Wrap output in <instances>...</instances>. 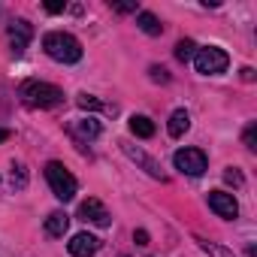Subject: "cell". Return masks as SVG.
Instances as JSON below:
<instances>
[{
  "label": "cell",
  "instance_id": "20",
  "mask_svg": "<svg viewBox=\"0 0 257 257\" xmlns=\"http://www.w3.org/2000/svg\"><path fill=\"white\" fill-rule=\"evenodd\" d=\"M200 245H203V251H209L212 257H233V254H230V251H224L221 245H212V242H200Z\"/></svg>",
  "mask_w": 257,
  "mask_h": 257
},
{
  "label": "cell",
  "instance_id": "2",
  "mask_svg": "<svg viewBox=\"0 0 257 257\" xmlns=\"http://www.w3.org/2000/svg\"><path fill=\"white\" fill-rule=\"evenodd\" d=\"M19 97L34 106V109H52L64 100V91L58 85H49V82H40V79H28L22 88H19Z\"/></svg>",
  "mask_w": 257,
  "mask_h": 257
},
{
  "label": "cell",
  "instance_id": "15",
  "mask_svg": "<svg viewBox=\"0 0 257 257\" xmlns=\"http://www.w3.org/2000/svg\"><path fill=\"white\" fill-rule=\"evenodd\" d=\"M73 134H79V137H85V140H97L100 137V121H94V118H82V121H76L73 127H70Z\"/></svg>",
  "mask_w": 257,
  "mask_h": 257
},
{
  "label": "cell",
  "instance_id": "13",
  "mask_svg": "<svg viewBox=\"0 0 257 257\" xmlns=\"http://www.w3.org/2000/svg\"><path fill=\"white\" fill-rule=\"evenodd\" d=\"M188 127H191V115L185 112V109H176L173 115H170V137H182V134H188Z\"/></svg>",
  "mask_w": 257,
  "mask_h": 257
},
{
  "label": "cell",
  "instance_id": "8",
  "mask_svg": "<svg viewBox=\"0 0 257 257\" xmlns=\"http://www.w3.org/2000/svg\"><path fill=\"white\" fill-rule=\"evenodd\" d=\"M79 218L88 221V224H97V227H109L112 224V215L106 212V206L100 200H85L79 206Z\"/></svg>",
  "mask_w": 257,
  "mask_h": 257
},
{
  "label": "cell",
  "instance_id": "19",
  "mask_svg": "<svg viewBox=\"0 0 257 257\" xmlns=\"http://www.w3.org/2000/svg\"><path fill=\"white\" fill-rule=\"evenodd\" d=\"M28 185V173L22 164H13V188H25Z\"/></svg>",
  "mask_w": 257,
  "mask_h": 257
},
{
  "label": "cell",
  "instance_id": "11",
  "mask_svg": "<svg viewBox=\"0 0 257 257\" xmlns=\"http://www.w3.org/2000/svg\"><path fill=\"white\" fill-rule=\"evenodd\" d=\"M131 134L140 137V140H152V137H155L152 118H149V115H134V118H131Z\"/></svg>",
  "mask_w": 257,
  "mask_h": 257
},
{
  "label": "cell",
  "instance_id": "10",
  "mask_svg": "<svg viewBox=\"0 0 257 257\" xmlns=\"http://www.w3.org/2000/svg\"><path fill=\"white\" fill-rule=\"evenodd\" d=\"M100 251V239L91 236V233H76L70 239V254L73 257H94Z\"/></svg>",
  "mask_w": 257,
  "mask_h": 257
},
{
  "label": "cell",
  "instance_id": "7",
  "mask_svg": "<svg viewBox=\"0 0 257 257\" xmlns=\"http://www.w3.org/2000/svg\"><path fill=\"white\" fill-rule=\"evenodd\" d=\"M209 209H212L218 218H227V221H233V218L239 215L236 197H233V194H224V191H212V194H209Z\"/></svg>",
  "mask_w": 257,
  "mask_h": 257
},
{
  "label": "cell",
  "instance_id": "18",
  "mask_svg": "<svg viewBox=\"0 0 257 257\" xmlns=\"http://www.w3.org/2000/svg\"><path fill=\"white\" fill-rule=\"evenodd\" d=\"M242 143H245V149H257V124H248L245 127V134H242Z\"/></svg>",
  "mask_w": 257,
  "mask_h": 257
},
{
  "label": "cell",
  "instance_id": "16",
  "mask_svg": "<svg viewBox=\"0 0 257 257\" xmlns=\"http://www.w3.org/2000/svg\"><path fill=\"white\" fill-rule=\"evenodd\" d=\"M194 55H197V43H194V40H179V43H176V58H179L182 64L194 61Z\"/></svg>",
  "mask_w": 257,
  "mask_h": 257
},
{
  "label": "cell",
  "instance_id": "6",
  "mask_svg": "<svg viewBox=\"0 0 257 257\" xmlns=\"http://www.w3.org/2000/svg\"><path fill=\"white\" fill-rule=\"evenodd\" d=\"M173 164H176V170L185 173V176H203L209 161H206V155H203L200 149H179L176 158H173Z\"/></svg>",
  "mask_w": 257,
  "mask_h": 257
},
{
  "label": "cell",
  "instance_id": "22",
  "mask_svg": "<svg viewBox=\"0 0 257 257\" xmlns=\"http://www.w3.org/2000/svg\"><path fill=\"white\" fill-rule=\"evenodd\" d=\"M149 73H152V82H170V73L164 67H152Z\"/></svg>",
  "mask_w": 257,
  "mask_h": 257
},
{
  "label": "cell",
  "instance_id": "25",
  "mask_svg": "<svg viewBox=\"0 0 257 257\" xmlns=\"http://www.w3.org/2000/svg\"><path fill=\"white\" fill-rule=\"evenodd\" d=\"M134 239H137V245H149V233H146V230H137Z\"/></svg>",
  "mask_w": 257,
  "mask_h": 257
},
{
  "label": "cell",
  "instance_id": "23",
  "mask_svg": "<svg viewBox=\"0 0 257 257\" xmlns=\"http://www.w3.org/2000/svg\"><path fill=\"white\" fill-rule=\"evenodd\" d=\"M118 13H137V4H134V0H124V4H112Z\"/></svg>",
  "mask_w": 257,
  "mask_h": 257
},
{
  "label": "cell",
  "instance_id": "17",
  "mask_svg": "<svg viewBox=\"0 0 257 257\" xmlns=\"http://www.w3.org/2000/svg\"><path fill=\"white\" fill-rule=\"evenodd\" d=\"M76 103H79V109H109L106 103H100V100H97V97H91V94H79V100H76Z\"/></svg>",
  "mask_w": 257,
  "mask_h": 257
},
{
  "label": "cell",
  "instance_id": "3",
  "mask_svg": "<svg viewBox=\"0 0 257 257\" xmlns=\"http://www.w3.org/2000/svg\"><path fill=\"white\" fill-rule=\"evenodd\" d=\"M46 179H49V188H52V194L58 197V200H73L76 197V179H73V173L70 170H64V164H58V161H49L46 164Z\"/></svg>",
  "mask_w": 257,
  "mask_h": 257
},
{
  "label": "cell",
  "instance_id": "27",
  "mask_svg": "<svg viewBox=\"0 0 257 257\" xmlns=\"http://www.w3.org/2000/svg\"><path fill=\"white\" fill-rule=\"evenodd\" d=\"M4 140H10V131H0V143H4Z\"/></svg>",
  "mask_w": 257,
  "mask_h": 257
},
{
  "label": "cell",
  "instance_id": "1",
  "mask_svg": "<svg viewBox=\"0 0 257 257\" xmlns=\"http://www.w3.org/2000/svg\"><path fill=\"white\" fill-rule=\"evenodd\" d=\"M43 49L52 61H61V64H76L82 61V43L73 37V34H64V31H52L43 37Z\"/></svg>",
  "mask_w": 257,
  "mask_h": 257
},
{
  "label": "cell",
  "instance_id": "14",
  "mask_svg": "<svg viewBox=\"0 0 257 257\" xmlns=\"http://www.w3.org/2000/svg\"><path fill=\"white\" fill-rule=\"evenodd\" d=\"M137 25H140V31L149 34V37H161V34H164V25H161L158 16H152V13H140V16H137Z\"/></svg>",
  "mask_w": 257,
  "mask_h": 257
},
{
  "label": "cell",
  "instance_id": "12",
  "mask_svg": "<svg viewBox=\"0 0 257 257\" xmlns=\"http://www.w3.org/2000/svg\"><path fill=\"white\" fill-rule=\"evenodd\" d=\"M67 227H70V215H67V212H52V215L46 218V233H49V236H64Z\"/></svg>",
  "mask_w": 257,
  "mask_h": 257
},
{
  "label": "cell",
  "instance_id": "5",
  "mask_svg": "<svg viewBox=\"0 0 257 257\" xmlns=\"http://www.w3.org/2000/svg\"><path fill=\"white\" fill-rule=\"evenodd\" d=\"M31 40H34V28H31V22H25V19L10 22V28H7V43H10V49H13L16 58L25 55V49L31 46Z\"/></svg>",
  "mask_w": 257,
  "mask_h": 257
},
{
  "label": "cell",
  "instance_id": "4",
  "mask_svg": "<svg viewBox=\"0 0 257 257\" xmlns=\"http://www.w3.org/2000/svg\"><path fill=\"white\" fill-rule=\"evenodd\" d=\"M194 64H197V73H203V76H218V73H224V70L230 67V58H227L224 49L206 46V49H197Z\"/></svg>",
  "mask_w": 257,
  "mask_h": 257
},
{
  "label": "cell",
  "instance_id": "26",
  "mask_svg": "<svg viewBox=\"0 0 257 257\" xmlns=\"http://www.w3.org/2000/svg\"><path fill=\"white\" fill-rule=\"evenodd\" d=\"M242 79L251 82V79H254V70H251V67H242Z\"/></svg>",
  "mask_w": 257,
  "mask_h": 257
},
{
  "label": "cell",
  "instance_id": "21",
  "mask_svg": "<svg viewBox=\"0 0 257 257\" xmlns=\"http://www.w3.org/2000/svg\"><path fill=\"white\" fill-rule=\"evenodd\" d=\"M224 182H227V185H236V188H242V176H239V170H233V167H230V170L224 173Z\"/></svg>",
  "mask_w": 257,
  "mask_h": 257
},
{
  "label": "cell",
  "instance_id": "9",
  "mask_svg": "<svg viewBox=\"0 0 257 257\" xmlns=\"http://www.w3.org/2000/svg\"><path fill=\"white\" fill-rule=\"evenodd\" d=\"M121 149H124V155L131 158V161H137V164L152 176V179H161V182H164V170H161V164H158L155 158H149L143 149H137V146H131V143H121Z\"/></svg>",
  "mask_w": 257,
  "mask_h": 257
},
{
  "label": "cell",
  "instance_id": "24",
  "mask_svg": "<svg viewBox=\"0 0 257 257\" xmlns=\"http://www.w3.org/2000/svg\"><path fill=\"white\" fill-rule=\"evenodd\" d=\"M46 13H52V16L64 13V4H58V0H49V4H46Z\"/></svg>",
  "mask_w": 257,
  "mask_h": 257
}]
</instances>
